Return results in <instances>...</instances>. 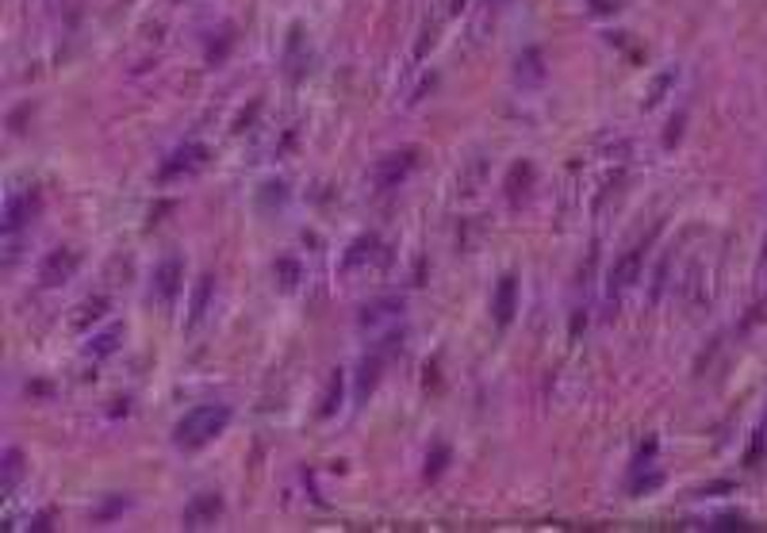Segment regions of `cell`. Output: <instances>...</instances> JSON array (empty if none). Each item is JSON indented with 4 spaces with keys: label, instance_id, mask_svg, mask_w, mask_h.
<instances>
[{
    "label": "cell",
    "instance_id": "8",
    "mask_svg": "<svg viewBox=\"0 0 767 533\" xmlns=\"http://www.w3.org/2000/svg\"><path fill=\"white\" fill-rule=\"evenodd\" d=\"M403 296H380V300H369L361 307V315H357V322L361 327H380V322H391V319H399L403 315Z\"/></svg>",
    "mask_w": 767,
    "mask_h": 533
},
{
    "label": "cell",
    "instance_id": "10",
    "mask_svg": "<svg viewBox=\"0 0 767 533\" xmlns=\"http://www.w3.org/2000/svg\"><path fill=\"white\" fill-rule=\"evenodd\" d=\"M219 510H223V499L219 495H196L192 503L185 507V526L188 529H204L219 519Z\"/></svg>",
    "mask_w": 767,
    "mask_h": 533
},
{
    "label": "cell",
    "instance_id": "20",
    "mask_svg": "<svg viewBox=\"0 0 767 533\" xmlns=\"http://www.w3.org/2000/svg\"><path fill=\"white\" fill-rule=\"evenodd\" d=\"M276 277H281V288H296V281H300V265L292 262V257H281V262H276Z\"/></svg>",
    "mask_w": 767,
    "mask_h": 533
},
{
    "label": "cell",
    "instance_id": "2",
    "mask_svg": "<svg viewBox=\"0 0 767 533\" xmlns=\"http://www.w3.org/2000/svg\"><path fill=\"white\" fill-rule=\"evenodd\" d=\"M641 269H645V246L626 250V253L614 262L610 277H607V296H610V300H622L629 288L641 281Z\"/></svg>",
    "mask_w": 767,
    "mask_h": 533
},
{
    "label": "cell",
    "instance_id": "24",
    "mask_svg": "<svg viewBox=\"0 0 767 533\" xmlns=\"http://www.w3.org/2000/svg\"><path fill=\"white\" fill-rule=\"evenodd\" d=\"M760 262H763V265H767V238H763V257H760Z\"/></svg>",
    "mask_w": 767,
    "mask_h": 533
},
{
    "label": "cell",
    "instance_id": "12",
    "mask_svg": "<svg viewBox=\"0 0 767 533\" xmlns=\"http://www.w3.org/2000/svg\"><path fill=\"white\" fill-rule=\"evenodd\" d=\"M120 342H123V327H108L104 334H96L92 342L85 346V357H92V361H101V357H111V353L120 349Z\"/></svg>",
    "mask_w": 767,
    "mask_h": 533
},
{
    "label": "cell",
    "instance_id": "22",
    "mask_svg": "<svg viewBox=\"0 0 767 533\" xmlns=\"http://www.w3.org/2000/svg\"><path fill=\"white\" fill-rule=\"evenodd\" d=\"M722 491H733V483H729V480H722V483H710V488H698L695 495H722Z\"/></svg>",
    "mask_w": 767,
    "mask_h": 533
},
{
    "label": "cell",
    "instance_id": "18",
    "mask_svg": "<svg viewBox=\"0 0 767 533\" xmlns=\"http://www.w3.org/2000/svg\"><path fill=\"white\" fill-rule=\"evenodd\" d=\"M108 311V300L104 296H96V300H89V303H81V315L73 319V327H85V322H96Z\"/></svg>",
    "mask_w": 767,
    "mask_h": 533
},
{
    "label": "cell",
    "instance_id": "11",
    "mask_svg": "<svg viewBox=\"0 0 767 533\" xmlns=\"http://www.w3.org/2000/svg\"><path fill=\"white\" fill-rule=\"evenodd\" d=\"M20 476H24V453L20 449H5V457H0V491L12 495Z\"/></svg>",
    "mask_w": 767,
    "mask_h": 533
},
{
    "label": "cell",
    "instance_id": "17",
    "mask_svg": "<svg viewBox=\"0 0 767 533\" xmlns=\"http://www.w3.org/2000/svg\"><path fill=\"white\" fill-rule=\"evenodd\" d=\"M338 403H341V373H334L331 384H326V395H322V403H319V414L331 418V414L338 411Z\"/></svg>",
    "mask_w": 767,
    "mask_h": 533
},
{
    "label": "cell",
    "instance_id": "6",
    "mask_svg": "<svg viewBox=\"0 0 767 533\" xmlns=\"http://www.w3.org/2000/svg\"><path fill=\"white\" fill-rule=\"evenodd\" d=\"M77 269H81V253L70 250V246H62V250L46 253V262L39 265V281H43V288H58L65 281H73Z\"/></svg>",
    "mask_w": 767,
    "mask_h": 533
},
{
    "label": "cell",
    "instance_id": "7",
    "mask_svg": "<svg viewBox=\"0 0 767 533\" xmlns=\"http://www.w3.org/2000/svg\"><path fill=\"white\" fill-rule=\"evenodd\" d=\"M411 169H415V150H399L372 166V181H377V188H396Z\"/></svg>",
    "mask_w": 767,
    "mask_h": 533
},
{
    "label": "cell",
    "instance_id": "13",
    "mask_svg": "<svg viewBox=\"0 0 767 533\" xmlns=\"http://www.w3.org/2000/svg\"><path fill=\"white\" fill-rule=\"evenodd\" d=\"M542 62H545V58H542V51H533V46H530V51H522V54H518V70H514V73H518L522 85H537V81L545 77V66H542Z\"/></svg>",
    "mask_w": 767,
    "mask_h": 533
},
{
    "label": "cell",
    "instance_id": "1",
    "mask_svg": "<svg viewBox=\"0 0 767 533\" xmlns=\"http://www.w3.org/2000/svg\"><path fill=\"white\" fill-rule=\"evenodd\" d=\"M226 426H231V407H226V403H204V407H192L181 423L173 426V445L204 449L207 442H216Z\"/></svg>",
    "mask_w": 767,
    "mask_h": 533
},
{
    "label": "cell",
    "instance_id": "4",
    "mask_svg": "<svg viewBox=\"0 0 767 533\" xmlns=\"http://www.w3.org/2000/svg\"><path fill=\"white\" fill-rule=\"evenodd\" d=\"M207 147L204 142H185L181 150H173L166 161H161V169H158V176L161 181H177V176H188V173H196V169H204L207 166Z\"/></svg>",
    "mask_w": 767,
    "mask_h": 533
},
{
    "label": "cell",
    "instance_id": "21",
    "mask_svg": "<svg viewBox=\"0 0 767 533\" xmlns=\"http://www.w3.org/2000/svg\"><path fill=\"white\" fill-rule=\"evenodd\" d=\"M710 529H748V522L741 519V514H722V519H714Z\"/></svg>",
    "mask_w": 767,
    "mask_h": 533
},
{
    "label": "cell",
    "instance_id": "9",
    "mask_svg": "<svg viewBox=\"0 0 767 533\" xmlns=\"http://www.w3.org/2000/svg\"><path fill=\"white\" fill-rule=\"evenodd\" d=\"M514 311H518V277L507 272V277L499 281L495 296H492V315H495L499 327H507V322L514 319Z\"/></svg>",
    "mask_w": 767,
    "mask_h": 533
},
{
    "label": "cell",
    "instance_id": "15",
    "mask_svg": "<svg viewBox=\"0 0 767 533\" xmlns=\"http://www.w3.org/2000/svg\"><path fill=\"white\" fill-rule=\"evenodd\" d=\"M211 284H216V277H211V272H204V277H200V284H196V296H192V315H188V327H196V322L204 319V311H207V296H211Z\"/></svg>",
    "mask_w": 767,
    "mask_h": 533
},
{
    "label": "cell",
    "instance_id": "25",
    "mask_svg": "<svg viewBox=\"0 0 767 533\" xmlns=\"http://www.w3.org/2000/svg\"><path fill=\"white\" fill-rule=\"evenodd\" d=\"M760 433H767V418H763V426H760Z\"/></svg>",
    "mask_w": 767,
    "mask_h": 533
},
{
    "label": "cell",
    "instance_id": "16",
    "mask_svg": "<svg viewBox=\"0 0 767 533\" xmlns=\"http://www.w3.org/2000/svg\"><path fill=\"white\" fill-rule=\"evenodd\" d=\"M380 365H384L380 353H372V357H365V361H361V380H357V395H361V399L372 392V384H377Z\"/></svg>",
    "mask_w": 767,
    "mask_h": 533
},
{
    "label": "cell",
    "instance_id": "14",
    "mask_svg": "<svg viewBox=\"0 0 767 533\" xmlns=\"http://www.w3.org/2000/svg\"><path fill=\"white\" fill-rule=\"evenodd\" d=\"M377 250H380V238H377V234H361V238H357L353 246L346 250V257H341V269H357L361 262H369V257L377 253Z\"/></svg>",
    "mask_w": 767,
    "mask_h": 533
},
{
    "label": "cell",
    "instance_id": "23",
    "mask_svg": "<svg viewBox=\"0 0 767 533\" xmlns=\"http://www.w3.org/2000/svg\"><path fill=\"white\" fill-rule=\"evenodd\" d=\"M31 529H51V514H39V519L31 522Z\"/></svg>",
    "mask_w": 767,
    "mask_h": 533
},
{
    "label": "cell",
    "instance_id": "3",
    "mask_svg": "<svg viewBox=\"0 0 767 533\" xmlns=\"http://www.w3.org/2000/svg\"><path fill=\"white\" fill-rule=\"evenodd\" d=\"M181 281H185L181 257H177V253L161 257V262L154 265V277H150V296H154L161 307H169V303L177 300V292H181Z\"/></svg>",
    "mask_w": 767,
    "mask_h": 533
},
{
    "label": "cell",
    "instance_id": "19",
    "mask_svg": "<svg viewBox=\"0 0 767 533\" xmlns=\"http://www.w3.org/2000/svg\"><path fill=\"white\" fill-rule=\"evenodd\" d=\"M446 464H449V445H434V453L427 457V472H422V476L437 480V476L446 472Z\"/></svg>",
    "mask_w": 767,
    "mask_h": 533
},
{
    "label": "cell",
    "instance_id": "5",
    "mask_svg": "<svg viewBox=\"0 0 767 533\" xmlns=\"http://www.w3.org/2000/svg\"><path fill=\"white\" fill-rule=\"evenodd\" d=\"M43 212V196L35 188H27V192H15V196H8L5 204V234H15V231H24L27 223H35V215Z\"/></svg>",
    "mask_w": 767,
    "mask_h": 533
}]
</instances>
